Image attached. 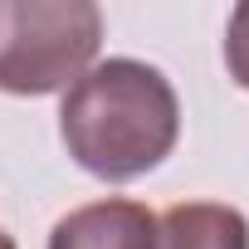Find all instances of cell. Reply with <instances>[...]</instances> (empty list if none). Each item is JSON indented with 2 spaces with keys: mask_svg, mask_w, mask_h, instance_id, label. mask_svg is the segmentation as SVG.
I'll use <instances>...</instances> for the list:
<instances>
[{
  "mask_svg": "<svg viewBox=\"0 0 249 249\" xmlns=\"http://www.w3.org/2000/svg\"><path fill=\"white\" fill-rule=\"evenodd\" d=\"M49 249H157V215L137 200H93L49 230Z\"/></svg>",
  "mask_w": 249,
  "mask_h": 249,
  "instance_id": "3",
  "label": "cell"
},
{
  "mask_svg": "<svg viewBox=\"0 0 249 249\" xmlns=\"http://www.w3.org/2000/svg\"><path fill=\"white\" fill-rule=\"evenodd\" d=\"M59 137L88 176L112 186L137 181L176 152V88L161 69L142 59H103L64 93Z\"/></svg>",
  "mask_w": 249,
  "mask_h": 249,
  "instance_id": "1",
  "label": "cell"
},
{
  "mask_svg": "<svg viewBox=\"0 0 249 249\" xmlns=\"http://www.w3.org/2000/svg\"><path fill=\"white\" fill-rule=\"evenodd\" d=\"M0 249H15V239H10V234H5V230H0Z\"/></svg>",
  "mask_w": 249,
  "mask_h": 249,
  "instance_id": "6",
  "label": "cell"
},
{
  "mask_svg": "<svg viewBox=\"0 0 249 249\" xmlns=\"http://www.w3.org/2000/svg\"><path fill=\"white\" fill-rule=\"evenodd\" d=\"M103 10L88 0H0V93H69L98 59Z\"/></svg>",
  "mask_w": 249,
  "mask_h": 249,
  "instance_id": "2",
  "label": "cell"
},
{
  "mask_svg": "<svg viewBox=\"0 0 249 249\" xmlns=\"http://www.w3.org/2000/svg\"><path fill=\"white\" fill-rule=\"evenodd\" d=\"M157 249H249V220L220 200H186L157 220Z\"/></svg>",
  "mask_w": 249,
  "mask_h": 249,
  "instance_id": "4",
  "label": "cell"
},
{
  "mask_svg": "<svg viewBox=\"0 0 249 249\" xmlns=\"http://www.w3.org/2000/svg\"><path fill=\"white\" fill-rule=\"evenodd\" d=\"M225 69L249 93V5H234V15H230V30H225Z\"/></svg>",
  "mask_w": 249,
  "mask_h": 249,
  "instance_id": "5",
  "label": "cell"
}]
</instances>
